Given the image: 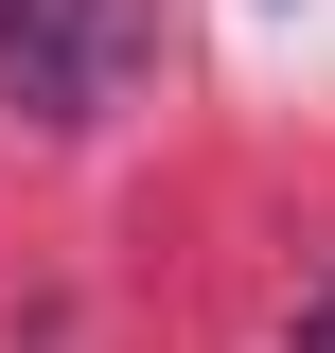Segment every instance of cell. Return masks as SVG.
<instances>
[{
  "mask_svg": "<svg viewBox=\"0 0 335 353\" xmlns=\"http://www.w3.org/2000/svg\"><path fill=\"white\" fill-rule=\"evenodd\" d=\"M159 71V0H0V106L88 141L124 88Z\"/></svg>",
  "mask_w": 335,
  "mask_h": 353,
  "instance_id": "1",
  "label": "cell"
},
{
  "mask_svg": "<svg viewBox=\"0 0 335 353\" xmlns=\"http://www.w3.org/2000/svg\"><path fill=\"white\" fill-rule=\"evenodd\" d=\"M283 353H335V283H318V301H300V318H283Z\"/></svg>",
  "mask_w": 335,
  "mask_h": 353,
  "instance_id": "2",
  "label": "cell"
}]
</instances>
